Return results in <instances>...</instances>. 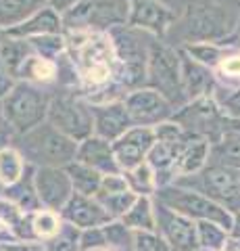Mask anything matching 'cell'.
I'll return each mask as SVG.
<instances>
[{"mask_svg": "<svg viewBox=\"0 0 240 251\" xmlns=\"http://www.w3.org/2000/svg\"><path fill=\"white\" fill-rule=\"evenodd\" d=\"M113 50L117 57V82L128 92L146 86V65H149V38L151 34L128 25L109 29Z\"/></svg>", "mask_w": 240, "mask_h": 251, "instance_id": "obj_2", "label": "cell"}, {"mask_svg": "<svg viewBox=\"0 0 240 251\" xmlns=\"http://www.w3.org/2000/svg\"><path fill=\"white\" fill-rule=\"evenodd\" d=\"M172 120L180 124L195 138H207L213 145L221 136L228 117L221 113V109L218 107L213 97H205L190 100V103L182 105L180 109H175Z\"/></svg>", "mask_w": 240, "mask_h": 251, "instance_id": "obj_10", "label": "cell"}, {"mask_svg": "<svg viewBox=\"0 0 240 251\" xmlns=\"http://www.w3.org/2000/svg\"><path fill=\"white\" fill-rule=\"evenodd\" d=\"M123 176H126L131 193L144 195V197H153L157 193V174H154V170L146 161L128 172H123Z\"/></svg>", "mask_w": 240, "mask_h": 251, "instance_id": "obj_30", "label": "cell"}, {"mask_svg": "<svg viewBox=\"0 0 240 251\" xmlns=\"http://www.w3.org/2000/svg\"><path fill=\"white\" fill-rule=\"evenodd\" d=\"M34 170H36V166L29 163L23 178L17 180V182L11 184V186H4V193H2L4 199L15 203V205H17L21 211H25V214L42 209V203H40V197H38V191H36V184H34Z\"/></svg>", "mask_w": 240, "mask_h": 251, "instance_id": "obj_23", "label": "cell"}, {"mask_svg": "<svg viewBox=\"0 0 240 251\" xmlns=\"http://www.w3.org/2000/svg\"><path fill=\"white\" fill-rule=\"evenodd\" d=\"M46 122H50L59 132H63L65 136L77 140V143H82V140L94 134L90 103L82 97L80 90L75 92V88H67L57 94H50Z\"/></svg>", "mask_w": 240, "mask_h": 251, "instance_id": "obj_8", "label": "cell"}, {"mask_svg": "<svg viewBox=\"0 0 240 251\" xmlns=\"http://www.w3.org/2000/svg\"><path fill=\"white\" fill-rule=\"evenodd\" d=\"M195 251H209V249H203V247H198V249H195Z\"/></svg>", "mask_w": 240, "mask_h": 251, "instance_id": "obj_50", "label": "cell"}, {"mask_svg": "<svg viewBox=\"0 0 240 251\" xmlns=\"http://www.w3.org/2000/svg\"><path fill=\"white\" fill-rule=\"evenodd\" d=\"M46 6V0H0V27L11 29Z\"/></svg>", "mask_w": 240, "mask_h": 251, "instance_id": "obj_26", "label": "cell"}, {"mask_svg": "<svg viewBox=\"0 0 240 251\" xmlns=\"http://www.w3.org/2000/svg\"><path fill=\"white\" fill-rule=\"evenodd\" d=\"M90 111H92V122H94V134L111 140V143H115V140L123 136L134 126L123 100L90 105Z\"/></svg>", "mask_w": 240, "mask_h": 251, "instance_id": "obj_17", "label": "cell"}, {"mask_svg": "<svg viewBox=\"0 0 240 251\" xmlns=\"http://www.w3.org/2000/svg\"><path fill=\"white\" fill-rule=\"evenodd\" d=\"M19 82H32L36 86L52 84L59 80V61L44 59L40 54L32 52L19 67Z\"/></svg>", "mask_w": 240, "mask_h": 251, "instance_id": "obj_24", "label": "cell"}, {"mask_svg": "<svg viewBox=\"0 0 240 251\" xmlns=\"http://www.w3.org/2000/svg\"><path fill=\"white\" fill-rule=\"evenodd\" d=\"M82 251H96L107 247V237H105V228L103 226H96V228H86L82 230Z\"/></svg>", "mask_w": 240, "mask_h": 251, "instance_id": "obj_40", "label": "cell"}, {"mask_svg": "<svg viewBox=\"0 0 240 251\" xmlns=\"http://www.w3.org/2000/svg\"><path fill=\"white\" fill-rule=\"evenodd\" d=\"M77 161L86 163V166L94 168L100 174H115V172H121L117 157L113 151V143L107 138H100L96 134L88 136L86 140H82L77 145Z\"/></svg>", "mask_w": 240, "mask_h": 251, "instance_id": "obj_19", "label": "cell"}, {"mask_svg": "<svg viewBox=\"0 0 240 251\" xmlns=\"http://www.w3.org/2000/svg\"><path fill=\"white\" fill-rule=\"evenodd\" d=\"M230 239H234V241H240V211H236V214H234V222H232Z\"/></svg>", "mask_w": 240, "mask_h": 251, "instance_id": "obj_46", "label": "cell"}, {"mask_svg": "<svg viewBox=\"0 0 240 251\" xmlns=\"http://www.w3.org/2000/svg\"><path fill=\"white\" fill-rule=\"evenodd\" d=\"M238 13L219 0H180V13L169 31H175L180 46L190 42H221L236 27Z\"/></svg>", "mask_w": 240, "mask_h": 251, "instance_id": "obj_1", "label": "cell"}, {"mask_svg": "<svg viewBox=\"0 0 240 251\" xmlns=\"http://www.w3.org/2000/svg\"><path fill=\"white\" fill-rule=\"evenodd\" d=\"M2 193H4V184L0 182V197H2Z\"/></svg>", "mask_w": 240, "mask_h": 251, "instance_id": "obj_49", "label": "cell"}, {"mask_svg": "<svg viewBox=\"0 0 240 251\" xmlns=\"http://www.w3.org/2000/svg\"><path fill=\"white\" fill-rule=\"evenodd\" d=\"M29 46L36 54H40L44 59L50 61H59L61 57L67 54V40H65V31L63 34H44V36H36L29 38Z\"/></svg>", "mask_w": 240, "mask_h": 251, "instance_id": "obj_32", "label": "cell"}, {"mask_svg": "<svg viewBox=\"0 0 240 251\" xmlns=\"http://www.w3.org/2000/svg\"><path fill=\"white\" fill-rule=\"evenodd\" d=\"M15 241H19V239L15 237V232L2 222V220H0V247H2V245H9V243H15Z\"/></svg>", "mask_w": 240, "mask_h": 251, "instance_id": "obj_45", "label": "cell"}, {"mask_svg": "<svg viewBox=\"0 0 240 251\" xmlns=\"http://www.w3.org/2000/svg\"><path fill=\"white\" fill-rule=\"evenodd\" d=\"M48 105L50 94H46L40 86L32 82H17L15 88L0 100V113L15 134L23 136L46 122Z\"/></svg>", "mask_w": 240, "mask_h": 251, "instance_id": "obj_5", "label": "cell"}, {"mask_svg": "<svg viewBox=\"0 0 240 251\" xmlns=\"http://www.w3.org/2000/svg\"><path fill=\"white\" fill-rule=\"evenodd\" d=\"M218 84L230 86V88H240V50H232L226 59L213 69Z\"/></svg>", "mask_w": 240, "mask_h": 251, "instance_id": "obj_37", "label": "cell"}, {"mask_svg": "<svg viewBox=\"0 0 240 251\" xmlns=\"http://www.w3.org/2000/svg\"><path fill=\"white\" fill-rule=\"evenodd\" d=\"M107 245L117 251H134V230L126 226L121 220H111L109 224L103 226Z\"/></svg>", "mask_w": 240, "mask_h": 251, "instance_id": "obj_36", "label": "cell"}, {"mask_svg": "<svg viewBox=\"0 0 240 251\" xmlns=\"http://www.w3.org/2000/svg\"><path fill=\"white\" fill-rule=\"evenodd\" d=\"M196 230H198V245L209 251H221L230 241V232L215 222H207V220L196 222Z\"/></svg>", "mask_w": 240, "mask_h": 251, "instance_id": "obj_33", "label": "cell"}, {"mask_svg": "<svg viewBox=\"0 0 240 251\" xmlns=\"http://www.w3.org/2000/svg\"><path fill=\"white\" fill-rule=\"evenodd\" d=\"M126 2L128 25L165 40L177 19V13L172 6H167L161 0H126Z\"/></svg>", "mask_w": 240, "mask_h": 251, "instance_id": "obj_13", "label": "cell"}, {"mask_svg": "<svg viewBox=\"0 0 240 251\" xmlns=\"http://www.w3.org/2000/svg\"><path fill=\"white\" fill-rule=\"evenodd\" d=\"M134 251H172L159 232L134 230Z\"/></svg>", "mask_w": 240, "mask_h": 251, "instance_id": "obj_39", "label": "cell"}, {"mask_svg": "<svg viewBox=\"0 0 240 251\" xmlns=\"http://www.w3.org/2000/svg\"><path fill=\"white\" fill-rule=\"evenodd\" d=\"M123 103H126L130 120L134 126L154 128L161 122L172 120V115L175 113V107L169 103L163 94L157 92L154 88H149V86H142V88L128 92Z\"/></svg>", "mask_w": 240, "mask_h": 251, "instance_id": "obj_11", "label": "cell"}, {"mask_svg": "<svg viewBox=\"0 0 240 251\" xmlns=\"http://www.w3.org/2000/svg\"><path fill=\"white\" fill-rule=\"evenodd\" d=\"M59 214L65 222L77 226L80 230L105 226L113 220L96 197H86V195H80V193H73Z\"/></svg>", "mask_w": 240, "mask_h": 251, "instance_id": "obj_16", "label": "cell"}, {"mask_svg": "<svg viewBox=\"0 0 240 251\" xmlns=\"http://www.w3.org/2000/svg\"><path fill=\"white\" fill-rule=\"evenodd\" d=\"M96 199L100 201V205L107 209V214H109L113 220H121V218L131 209V205L136 203L138 195L131 193V191H126V193H111V195L98 193Z\"/></svg>", "mask_w": 240, "mask_h": 251, "instance_id": "obj_34", "label": "cell"}, {"mask_svg": "<svg viewBox=\"0 0 240 251\" xmlns=\"http://www.w3.org/2000/svg\"><path fill=\"white\" fill-rule=\"evenodd\" d=\"M6 38H9V34H6V29L0 27V44H2V42L6 40Z\"/></svg>", "mask_w": 240, "mask_h": 251, "instance_id": "obj_48", "label": "cell"}, {"mask_svg": "<svg viewBox=\"0 0 240 251\" xmlns=\"http://www.w3.org/2000/svg\"><path fill=\"white\" fill-rule=\"evenodd\" d=\"M209 163H218L240 172V122L230 120L223 126L221 136L211 145Z\"/></svg>", "mask_w": 240, "mask_h": 251, "instance_id": "obj_22", "label": "cell"}, {"mask_svg": "<svg viewBox=\"0 0 240 251\" xmlns=\"http://www.w3.org/2000/svg\"><path fill=\"white\" fill-rule=\"evenodd\" d=\"M69 178H71V184H73V193H80V195H86V197H96L98 191H100V182H103V176L100 172H96L94 168L86 166L82 161H71L69 166H65Z\"/></svg>", "mask_w": 240, "mask_h": 251, "instance_id": "obj_25", "label": "cell"}, {"mask_svg": "<svg viewBox=\"0 0 240 251\" xmlns=\"http://www.w3.org/2000/svg\"><path fill=\"white\" fill-rule=\"evenodd\" d=\"M130 191L128 180L123 176V172H115V174H105L103 182H100V191L103 195H111V193H126Z\"/></svg>", "mask_w": 240, "mask_h": 251, "instance_id": "obj_41", "label": "cell"}, {"mask_svg": "<svg viewBox=\"0 0 240 251\" xmlns=\"http://www.w3.org/2000/svg\"><path fill=\"white\" fill-rule=\"evenodd\" d=\"M61 226H63V218H61L59 211H52L46 207L32 211V230H34L36 241L44 243V241L52 239L61 230Z\"/></svg>", "mask_w": 240, "mask_h": 251, "instance_id": "obj_31", "label": "cell"}, {"mask_svg": "<svg viewBox=\"0 0 240 251\" xmlns=\"http://www.w3.org/2000/svg\"><path fill=\"white\" fill-rule=\"evenodd\" d=\"M213 99L223 115L240 122V88H230V86L218 84L213 90Z\"/></svg>", "mask_w": 240, "mask_h": 251, "instance_id": "obj_38", "label": "cell"}, {"mask_svg": "<svg viewBox=\"0 0 240 251\" xmlns=\"http://www.w3.org/2000/svg\"><path fill=\"white\" fill-rule=\"evenodd\" d=\"M61 17L65 29L109 31L115 25L128 23V2L126 0H80Z\"/></svg>", "mask_w": 240, "mask_h": 251, "instance_id": "obj_9", "label": "cell"}, {"mask_svg": "<svg viewBox=\"0 0 240 251\" xmlns=\"http://www.w3.org/2000/svg\"><path fill=\"white\" fill-rule=\"evenodd\" d=\"M121 222L130 226L131 230H151L157 232V218H154V201L153 197L138 195L131 209L121 218Z\"/></svg>", "mask_w": 240, "mask_h": 251, "instance_id": "obj_27", "label": "cell"}, {"mask_svg": "<svg viewBox=\"0 0 240 251\" xmlns=\"http://www.w3.org/2000/svg\"><path fill=\"white\" fill-rule=\"evenodd\" d=\"M154 218H157V232L165 239L172 251H195L200 247L195 220L177 214L159 201H154Z\"/></svg>", "mask_w": 240, "mask_h": 251, "instance_id": "obj_12", "label": "cell"}, {"mask_svg": "<svg viewBox=\"0 0 240 251\" xmlns=\"http://www.w3.org/2000/svg\"><path fill=\"white\" fill-rule=\"evenodd\" d=\"M153 199L163 203L167 207H172L177 214L195 220V222L207 220V222H215V224L223 226L228 232L232 230L234 214L196 191H190V188H184L177 184H167V186H159L157 193L153 195Z\"/></svg>", "mask_w": 240, "mask_h": 251, "instance_id": "obj_6", "label": "cell"}, {"mask_svg": "<svg viewBox=\"0 0 240 251\" xmlns=\"http://www.w3.org/2000/svg\"><path fill=\"white\" fill-rule=\"evenodd\" d=\"M0 251H2V247H0Z\"/></svg>", "mask_w": 240, "mask_h": 251, "instance_id": "obj_51", "label": "cell"}, {"mask_svg": "<svg viewBox=\"0 0 240 251\" xmlns=\"http://www.w3.org/2000/svg\"><path fill=\"white\" fill-rule=\"evenodd\" d=\"M182 54V88H184V97L186 103L196 99H205V97H213V90L218 86V77L211 67L203 65L186 54L180 49Z\"/></svg>", "mask_w": 240, "mask_h": 251, "instance_id": "obj_18", "label": "cell"}, {"mask_svg": "<svg viewBox=\"0 0 240 251\" xmlns=\"http://www.w3.org/2000/svg\"><path fill=\"white\" fill-rule=\"evenodd\" d=\"M154 140H157L154 128H149V126H131L126 134L115 140L113 151H115V157H117L121 172H128L144 163Z\"/></svg>", "mask_w": 240, "mask_h": 251, "instance_id": "obj_15", "label": "cell"}, {"mask_svg": "<svg viewBox=\"0 0 240 251\" xmlns=\"http://www.w3.org/2000/svg\"><path fill=\"white\" fill-rule=\"evenodd\" d=\"M77 140L65 136L50 122H44L29 130L27 134L19 136V151L27 163L40 168H65L77 157Z\"/></svg>", "mask_w": 240, "mask_h": 251, "instance_id": "obj_4", "label": "cell"}, {"mask_svg": "<svg viewBox=\"0 0 240 251\" xmlns=\"http://www.w3.org/2000/svg\"><path fill=\"white\" fill-rule=\"evenodd\" d=\"M174 184L205 195L211 201L219 203L221 207L230 209L232 214L240 211V172L238 170L218 166V163H207L200 172L175 180Z\"/></svg>", "mask_w": 240, "mask_h": 251, "instance_id": "obj_7", "label": "cell"}, {"mask_svg": "<svg viewBox=\"0 0 240 251\" xmlns=\"http://www.w3.org/2000/svg\"><path fill=\"white\" fill-rule=\"evenodd\" d=\"M180 49L190 54L195 61L203 63V65L215 69L221 63V59H226L228 54L234 50V49H228V46H223L219 42H190V44H184Z\"/></svg>", "mask_w": 240, "mask_h": 251, "instance_id": "obj_29", "label": "cell"}, {"mask_svg": "<svg viewBox=\"0 0 240 251\" xmlns=\"http://www.w3.org/2000/svg\"><path fill=\"white\" fill-rule=\"evenodd\" d=\"M34 184L40 197L42 207L61 211L65 203L73 195V184L65 168H50L40 166L34 170Z\"/></svg>", "mask_w": 240, "mask_h": 251, "instance_id": "obj_14", "label": "cell"}, {"mask_svg": "<svg viewBox=\"0 0 240 251\" xmlns=\"http://www.w3.org/2000/svg\"><path fill=\"white\" fill-rule=\"evenodd\" d=\"M221 251H240V247H238V243H236L234 239H230V241H228V245L223 247Z\"/></svg>", "mask_w": 240, "mask_h": 251, "instance_id": "obj_47", "label": "cell"}, {"mask_svg": "<svg viewBox=\"0 0 240 251\" xmlns=\"http://www.w3.org/2000/svg\"><path fill=\"white\" fill-rule=\"evenodd\" d=\"M77 2H80V0H46V4H48L50 9H55L59 15H65L69 9H73Z\"/></svg>", "mask_w": 240, "mask_h": 251, "instance_id": "obj_44", "label": "cell"}, {"mask_svg": "<svg viewBox=\"0 0 240 251\" xmlns=\"http://www.w3.org/2000/svg\"><path fill=\"white\" fill-rule=\"evenodd\" d=\"M80 237H82V230L77 228V226L69 224V222L63 220L61 230L52 239L44 241V245H46L48 251H82Z\"/></svg>", "mask_w": 240, "mask_h": 251, "instance_id": "obj_35", "label": "cell"}, {"mask_svg": "<svg viewBox=\"0 0 240 251\" xmlns=\"http://www.w3.org/2000/svg\"><path fill=\"white\" fill-rule=\"evenodd\" d=\"M63 17L50 9L48 4L38 9L32 17H27L25 21H21L19 25H15L11 29H6V34L11 38H19V40H29L36 36H44V34H63Z\"/></svg>", "mask_w": 240, "mask_h": 251, "instance_id": "obj_21", "label": "cell"}, {"mask_svg": "<svg viewBox=\"0 0 240 251\" xmlns=\"http://www.w3.org/2000/svg\"><path fill=\"white\" fill-rule=\"evenodd\" d=\"M209 155H211V143H209L207 138L190 140V143L180 151V155L175 157L174 166L167 174V184H174L175 180L200 172L209 163Z\"/></svg>", "mask_w": 240, "mask_h": 251, "instance_id": "obj_20", "label": "cell"}, {"mask_svg": "<svg viewBox=\"0 0 240 251\" xmlns=\"http://www.w3.org/2000/svg\"><path fill=\"white\" fill-rule=\"evenodd\" d=\"M29 163L17 147H0V182L4 186L15 184L23 178Z\"/></svg>", "mask_w": 240, "mask_h": 251, "instance_id": "obj_28", "label": "cell"}, {"mask_svg": "<svg viewBox=\"0 0 240 251\" xmlns=\"http://www.w3.org/2000/svg\"><path fill=\"white\" fill-rule=\"evenodd\" d=\"M146 86L161 92L175 109L186 105L182 88V54L180 46L167 44L163 38H149V65Z\"/></svg>", "mask_w": 240, "mask_h": 251, "instance_id": "obj_3", "label": "cell"}, {"mask_svg": "<svg viewBox=\"0 0 240 251\" xmlns=\"http://www.w3.org/2000/svg\"><path fill=\"white\" fill-rule=\"evenodd\" d=\"M17 82L19 80L13 75V72L6 67V63L2 61V57H0V100H2L6 94L15 88V84H17Z\"/></svg>", "mask_w": 240, "mask_h": 251, "instance_id": "obj_42", "label": "cell"}, {"mask_svg": "<svg viewBox=\"0 0 240 251\" xmlns=\"http://www.w3.org/2000/svg\"><path fill=\"white\" fill-rule=\"evenodd\" d=\"M2 251H48L42 241H15L2 245Z\"/></svg>", "mask_w": 240, "mask_h": 251, "instance_id": "obj_43", "label": "cell"}]
</instances>
